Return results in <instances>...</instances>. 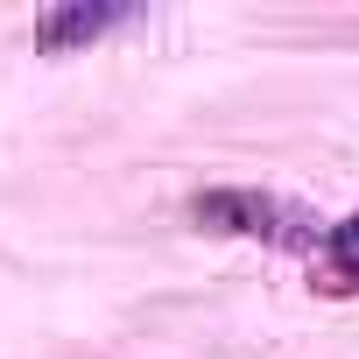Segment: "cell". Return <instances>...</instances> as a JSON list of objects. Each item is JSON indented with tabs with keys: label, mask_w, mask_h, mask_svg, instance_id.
<instances>
[{
	"label": "cell",
	"mask_w": 359,
	"mask_h": 359,
	"mask_svg": "<svg viewBox=\"0 0 359 359\" xmlns=\"http://www.w3.org/2000/svg\"><path fill=\"white\" fill-rule=\"evenodd\" d=\"M191 212L212 233H240V240H268V247H324L317 219L289 198H268V191H205Z\"/></svg>",
	"instance_id": "obj_1"
},
{
	"label": "cell",
	"mask_w": 359,
	"mask_h": 359,
	"mask_svg": "<svg viewBox=\"0 0 359 359\" xmlns=\"http://www.w3.org/2000/svg\"><path fill=\"white\" fill-rule=\"evenodd\" d=\"M127 22H134V8H120V0H99V8H92V0H71V8H50L36 22V50L64 57V50H85V43L127 29Z\"/></svg>",
	"instance_id": "obj_2"
},
{
	"label": "cell",
	"mask_w": 359,
	"mask_h": 359,
	"mask_svg": "<svg viewBox=\"0 0 359 359\" xmlns=\"http://www.w3.org/2000/svg\"><path fill=\"white\" fill-rule=\"evenodd\" d=\"M324 275H331V289H359V212L352 219H338V226H324Z\"/></svg>",
	"instance_id": "obj_3"
}]
</instances>
